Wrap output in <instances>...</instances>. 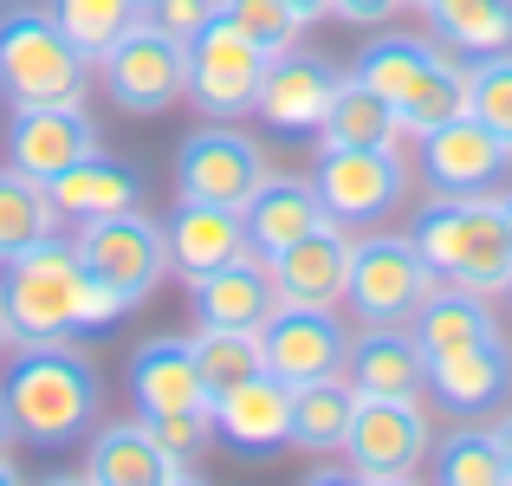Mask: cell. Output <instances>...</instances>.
<instances>
[{
    "label": "cell",
    "mask_w": 512,
    "mask_h": 486,
    "mask_svg": "<svg viewBox=\"0 0 512 486\" xmlns=\"http://www.w3.org/2000/svg\"><path fill=\"white\" fill-rule=\"evenodd\" d=\"M98 150V124H91L85 98H59V104H13L7 117V162L39 182H52L59 169H72L78 156Z\"/></svg>",
    "instance_id": "obj_16"
},
{
    "label": "cell",
    "mask_w": 512,
    "mask_h": 486,
    "mask_svg": "<svg viewBox=\"0 0 512 486\" xmlns=\"http://www.w3.org/2000/svg\"><path fill=\"white\" fill-rule=\"evenodd\" d=\"M467 117H480L512 143V46L467 65Z\"/></svg>",
    "instance_id": "obj_35"
},
{
    "label": "cell",
    "mask_w": 512,
    "mask_h": 486,
    "mask_svg": "<svg viewBox=\"0 0 512 486\" xmlns=\"http://www.w3.org/2000/svg\"><path fill=\"white\" fill-rule=\"evenodd\" d=\"M130 402H137V415H169V409H208V383H201L195 370V350H188V337H150V344L130 350Z\"/></svg>",
    "instance_id": "obj_24"
},
{
    "label": "cell",
    "mask_w": 512,
    "mask_h": 486,
    "mask_svg": "<svg viewBox=\"0 0 512 486\" xmlns=\"http://www.w3.org/2000/svg\"><path fill=\"white\" fill-rule=\"evenodd\" d=\"M428 389L448 415H487L506 402L512 389V350L506 337H480V344H461V350H441L428 357Z\"/></svg>",
    "instance_id": "obj_20"
},
{
    "label": "cell",
    "mask_w": 512,
    "mask_h": 486,
    "mask_svg": "<svg viewBox=\"0 0 512 486\" xmlns=\"http://www.w3.org/2000/svg\"><path fill=\"white\" fill-rule=\"evenodd\" d=\"M46 195H52V214H59L65 227H78V221H98V214L137 208V195H143V169H137V162H124V156L91 150V156H78L72 169L52 175Z\"/></svg>",
    "instance_id": "obj_25"
},
{
    "label": "cell",
    "mask_w": 512,
    "mask_h": 486,
    "mask_svg": "<svg viewBox=\"0 0 512 486\" xmlns=\"http://www.w3.org/2000/svg\"><path fill=\"white\" fill-rule=\"evenodd\" d=\"M396 137H402L396 104H389L383 91H370L357 72L338 78L331 111H325V124H318V143H325V150H363V143H396Z\"/></svg>",
    "instance_id": "obj_29"
},
{
    "label": "cell",
    "mask_w": 512,
    "mask_h": 486,
    "mask_svg": "<svg viewBox=\"0 0 512 486\" xmlns=\"http://www.w3.org/2000/svg\"><path fill=\"white\" fill-rule=\"evenodd\" d=\"M409 240L428 260V273L448 279V286H474V292L512 286V227L493 195H435L409 221Z\"/></svg>",
    "instance_id": "obj_3"
},
{
    "label": "cell",
    "mask_w": 512,
    "mask_h": 486,
    "mask_svg": "<svg viewBox=\"0 0 512 486\" xmlns=\"http://www.w3.org/2000/svg\"><path fill=\"white\" fill-rule=\"evenodd\" d=\"M208 415H214L221 448L247 454V461H266V454L292 448V383H279L273 370L221 389V396L208 402Z\"/></svg>",
    "instance_id": "obj_17"
},
{
    "label": "cell",
    "mask_w": 512,
    "mask_h": 486,
    "mask_svg": "<svg viewBox=\"0 0 512 486\" xmlns=\"http://www.w3.org/2000/svg\"><path fill=\"white\" fill-rule=\"evenodd\" d=\"M428 448H435V428H428L422 396H357L350 435L338 454H344L350 480L396 486V480H415L428 467Z\"/></svg>",
    "instance_id": "obj_6"
},
{
    "label": "cell",
    "mask_w": 512,
    "mask_h": 486,
    "mask_svg": "<svg viewBox=\"0 0 512 486\" xmlns=\"http://www.w3.org/2000/svg\"><path fill=\"white\" fill-rule=\"evenodd\" d=\"M428 33L441 52L461 59H487L512 46V0H428Z\"/></svg>",
    "instance_id": "obj_28"
},
{
    "label": "cell",
    "mask_w": 512,
    "mask_h": 486,
    "mask_svg": "<svg viewBox=\"0 0 512 486\" xmlns=\"http://www.w3.org/2000/svg\"><path fill=\"white\" fill-rule=\"evenodd\" d=\"M344 376L357 383V396H422L428 350L409 324H363V337H350Z\"/></svg>",
    "instance_id": "obj_22"
},
{
    "label": "cell",
    "mask_w": 512,
    "mask_h": 486,
    "mask_svg": "<svg viewBox=\"0 0 512 486\" xmlns=\"http://www.w3.org/2000/svg\"><path fill=\"white\" fill-rule=\"evenodd\" d=\"M143 422H150V435L163 441L175 461H195V454L214 441V415L208 409H169V415H143Z\"/></svg>",
    "instance_id": "obj_37"
},
{
    "label": "cell",
    "mask_w": 512,
    "mask_h": 486,
    "mask_svg": "<svg viewBox=\"0 0 512 486\" xmlns=\"http://www.w3.org/2000/svg\"><path fill=\"white\" fill-rule=\"evenodd\" d=\"M7 480H20V467H13V461H7V448H0V486H7Z\"/></svg>",
    "instance_id": "obj_43"
},
{
    "label": "cell",
    "mask_w": 512,
    "mask_h": 486,
    "mask_svg": "<svg viewBox=\"0 0 512 486\" xmlns=\"http://www.w3.org/2000/svg\"><path fill=\"white\" fill-rule=\"evenodd\" d=\"M500 214H506V227H512V188H506V195H500Z\"/></svg>",
    "instance_id": "obj_45"
},
{
    "label": "cell",
    "mask_w": 512,
    "mask_h": 486,
    "mask_svg": "<svg viewBox=\"0 0 512 486\" xmlns=\"http://www.w3.org/2000/svg\"><path fill=\"white\" fill-rule=\"evenodd\" d=\"M493 448H500V461H506V480H512V409L500 415V428H493Z\"/></svg>",
    "instance_id": "obj_41"
},
{
    "label": "cell",
    "mask_w": 512,
    "mask_h": 486,
    "mask_svg": "<svg viewBox=\"0 0 512 486\" xmlns=\"http://www.w3.org/2000/svg\"><path fill=\"white\" fill-rule=\"evenodd\" d=\"M506 292H512V286H506Z\"/></svg>",
    "instance_id": "obj_47"
},
{
    "label": "cell",
    "mask_w": 512,
    "mask_h": 486,
    "mask_svg": "<svg viewBox=\"0 0 512 486\" xmlns=\"http://www.w3.org/2000/svg\"><path fill=\"white\" fill-rule=\"evenodd\" d=\"M240 214H247V247L260 253V260L286 253L292 240H305L312 227L331 221L312 182H299V175H273V169H266V182L253 188V201H247Z\"/></svg>",
    "instance_id": "obj_26"
},
{
    "label": "cell",
    "mask_w": 512,
    "mask_h": 486,
    "mask_svg": "<svg viewBox=\"0 0 512 486\" xmlns=\"http://www.w3.org/2000/svg\"><path fill=\"white\" fill-rule=\"evenodd\" d=\"M292 13H299V26H312V20H331L338 13V0H286Z\"/></svg>",
    "instance_id": "obj_40"
},
{
    "label": "cell",
    "mask_w": 512,
    "mask_h": 486,
    "mask_svg": "<svg viewBox=\"0 0 512 486\" xmlns=\"http://www.w3.org/2000/svg\"><path fill=\"white\" fill-rule=\"evenodd\" d=\"M512 143L500 130H487L480 117H448V124L422 130V175L435 195H493V182H506Z\"/></svg>",
    "instance_id": "obj_12"
},
{
    "label": "cell",
    "mask_w": 512,
    "mask_h": 486,
    "mask_svg": "<svg viewBox=\"0 0 512 486\" xmlns=\"http://www.w3.org/2000/svg\"><path fill=\"white\" fill-rule=\"evenodd\" d=\"M13 344H20V337H13V324H7V305H0V357H7Z\"/></svg>",
    "instance_id": "obj_42"
},
{
    "label": "cell",
    "mask_w": 512,
    "mask_h": 486,
    "mask_svg": "<svg viewBox=\"0 0 512 486\" xmlns=\"http://www.w3.org/2000/svg\"><path fill=\"white\" fill-rule=\"evenodd\" d=\"M409 331L422 337L428 357H441V350H461V344H480V337H493L500 324H493V312H487V292L435 279V292H428L422 312L409 318Z\"/></svg>",
    "instance_id": "obj_27"
},
{
    "label": "cell",
    "mask_w": 512,
    "mask_h": 486,
    "mask_svg": "<svg viewBox=\"0 0 512 486\" xmlns=\"http://www.w3.org/2000/svg\"><path fill=\"white\" fill-rule=\"evenodd\" d=\"M188 305H195V324L260 331V324L279 312L273 266H266L260 253H240V260H227V266H208V273L188 279Z\"/></svg>",
    "instance_id": "obj_19"
},
{
    "label": "cell",
    "mask_w": 512,
    "mask_h": 486,
    "mask_svg": "<svg viewBox=\"0 0 512 486\" xmlns=\"http://www.w3.org/2000/svg\"><path fill=\"white\" fill-rule=\"evenodd\" d=\"M104 72V91H111L117 111H137V117H156L169 111L175 98H188V46L169 39L163 26L137 20L111 52L98 59Z\"/></svg>",
    "instance_id": "obj_11"
},
{
    "label": "cell",
    "mask_w": 512,
    "mask_h": 486,
    "mask_svg": "<svg viewBox=\"0 0 512 486\" xmlns=\"http://www.w3.org/2000/svg\"><path fill=\"white\" fill-rule=\"evenodd\" d=\"M350 409H357V383L338 376H318V383L292 389V448L305 454H338L350 435Z\"/></svg>",
    "instance_id": "obj_30"
},
{
    "label": "cell",
    "mask_w": 512,
    "mask_h": 486,
    "mask_svg": "<svg viewBox=\"0 0 512 486\" xmlns=\"http://www.w3.org/2000/svg\"><path fill=\"white\" fill-rule=\"evenodd\" d=\"M428 292H435V273L409 234H363L350 247L344 305L357 312V324H409Z\"/></svg>",
    "instance_id": "obj_8"
},
{
    "label": "cell",
    "mask_w": 512,
    "mask_h": 486,
    "mask_svg": "<svg viewBox=\"0 0 512 486\" xmlns=\"http://www.w3.org/2000/svg\"><path fill=\"white\" fill-rule=\"evenodd\" d=\"M318 201L338 227H376L409 195V162L396 143H363V150H325L312 175Z\"/></svg>",
    "instance_id": "obj_10"
},
{
    "label": "cell",
    "mask_w": 512,
    "mask_h": 486,
    "mask_svg": "<svg viewBox=\"0 0 512 486\" xmlns=\"http://www.w3.org/2000/svg\"><path fill=\"white\" fill-rule=\"evenodd\" d=\"M260 357L279 383H318V376H338L350 357V331L338 324V312L325 305H279L260 324Z\"/></svg>",
    "instance_id": "obj_13"
},
{
    "label": "cell",
    "mask_w": 512,
    "mask_h": 486,
    "mask_svg": "<svg viewBox=\"0 0 512 486\" xmlns=\"http://www.w3.org/2000/svg\"><path fill=\"white\" fill-rule=\"evenodd\" d=\"M78 260L98 286H111L124 305H143L156 292L169 266V240H163V221H150L143 208H117V214H98V221H78L72 234Z\"/></svg>",
    "instance_id": "obj_7"
},
{
    "label": "cell",
    "mask_w": 512,
    "mask_h": 486,
    "mask_svg": "<svg viewBox=\"0 0 512 486\" xmlns=\"http://www.w3.org/2000/svg\"><path fill=\"white\" fill-rule=\"evenodd\" d=\"M396 7H402V0H338V13H344L350 26H383Z\"/></svg>",
    "instance_id": "obj_39"
},
{
    "label": "cell",
    "mask_w": 512,
    "mask_h": 486,
    "mask_svg": "<svg viewBox=\"0 0 512 486\" xmlns=\"http://www.w3.org/2000/svg\"><path fill=\"white\" fill-rule=\"evenodd\" d=\"M266 59H273V52L253 46L234 20L214 13V20L188 39V98H195V111L208 117V124H234V117H247L253 98H260Z\"/></svg>",
    "instance_id": "obj_9"
},
{
    "label": "cell",
    "mask_w": 512,
    "mask_h": 486,
    "mask_svg": "<svg viewBox=\"0 0 512 486\" xmlns=\"http://www.w3.org/2000/svg\"><path fill=\"white\" fill-rule=\"evenodd\" d=\"M46 13L65 26V39H72L85 59H104V52L143 20V0H46Z\"/></svg>",
    "instance_id": "obj_32"
},
{
    "label": "cell",
    "mask_w": 512,
    "mask_h": 486,
    "mask_svg": "<svg viewBox=\"0 0 512 486\" xmlns=\"http://www.w3.org/2000/svg\"><path fill=\"white\" fill-rule=\"evenodd\" d=\"M13 441V422H7V402H0V448Z\"/></svg>",
    "instance_id": "obj_44"
},
{
    "label": "cell",
    "mask_w": 512,
    "mask_h": 486,
    "mask_svg": "<svg viewBox=\"0 0 512 486\" xmlns=\"http://www.w3.org/2000/svg\"><path fill=\"white\" fill-rule=\"evenodd\" d=\"M402 7H428V0H402Z\"/></svg>",
    "instance_id": "obj_46"
},
{
    "label": "cell",
    "mask_w": 512,
    "mask_h": 486,
    "mask_svg": "<svg viewBox=\"0 0 512 486\" xmlns=\"http://www.w3.org/2000/svg\"><path fill=\"white\" fill-rule=\"evenodd\" d=\"M214 7H221V20H234L240 33L266 52L299 46V13H292L286 0H214Z\"/></svg>",
    "instance_id": "obj_36"
},
{
    "label": "cell",
    "mask_w": 512,
    "mask_h": 486,
    "mask_svg": "<svg viewBox=\"0 0 512 486\" xmlns=\"http://www.w3.org/2000/svg\"><path fill=\"white\" fill-rule=\"evenodd\" d=\"M52 234H59V214H52L46 182L13 169V162H0V266L20 260L26 247H39Z\"/></svg>",
    "instance_id": "obj_31"
},
{
    "label": "cell",
    "mask_w": 512,
    "mask_h": 486,
    "mask_svg": "<svg viewBox=\"0 0 512 486\" xmlns=\"http://www.w3.org/2000/svg\"><path fill=\"white\" fill-rule=\"evenodd\" d=\"M338 65L318 59V52H273L266 59V78H260V98H253V117H260L266 130H279V137H318V124H325L331 111V91H338Z\"/></svg>",
    "instance_id": "obj_15"
},
{
    "label": "cell",
    "mask_w": 512,
    "mask_h": 486,
    "mask_svg": "<svg viewBox=\"0 0 512 486\" xmlns=\"http://www.w3.org/2000/svg\"><path fill=\"white\" fill-rule=\"evenodd\" d=\"M350 247H357V234H344L338 221H325L305 240H292L286 253H273L266 266H273L279 305H325V312H338L344 286H350Z\"/></svg>",
    "instance_id": "obj_18"
},
{
    "label": "cell",
    "mask_w": 512,
    "mask_h": 486,
    "mask_svg": "<svg viewBox=\"0 0 512 486\" xmlns=\"http://www.w3.org/2000/svg\"><path fill=\"white\" fill-rule=\"evenodd\" d=\"M78 474L98 480V486H163V480H195V467L175 461L163 441L150 435V422L137 415V422H104L91 435V454Z\"/></svg>",
    "instance_id": "obj_21"
},
{
    "label": "cell",
    "mask_w": 512,
    "mask_h": 486,
    "mask_svg": "<svg viewBox=\"0 0 512 486\" xmlns=\"http://www.w3.org/2000/svg\"><path fill=\"white\" fill-rule=\"evenodd\" d=\"M350 72L370 91H383L402 117V137H422V130L448 124L467 111V65H454L435 39H409V33H383L357 52Z\"/></svg>",
    "instance_id": "obj_4"
},
{
    "label": "cell",
    "mask_w": 512,
    "mask_h": 486,
    "mask_svg": "<svg viewBox=\"0 0 512 486\" xmlns=\"http://www.w3.org/2000/svg\"><path fill=\"white\" fill-rule=\"evenodd\" d=\"M188 350H195V370L201 383H208V396H221V389L247 383V376L266 370L260 357V331H227V324H201L195 337H188Z\"/></svg>",
    "instance_id": "obj_33"
},
{
    "label": "cell",
    "mask_w": 512,
    "mask_h": 486,
    "mask_svg": "<svg viewBox=\"0 0 512 486\" xmlns=\"http://www.w3.org/2000/svg\"><path fill=\"white\" fill-rule=\"evenodd\" d=\"M0 91L13 104H59L91 91V59L46 7H0Z\"/></svg>",
    "instance_id": "obj_5"
},
{
    "label": "cell",
    "mask_w": 512,
    "mask_h": 486,
    "mask_svg": "<svg viewBox=\"0 0 512 486\" xmlns=\"http://www.w3.org/2000/svg\"><path fill=\"white\" fill-rule=\"evenodd\" d=\"M0 402H7V422L20 441L72 448L98 422V402H104L98 363L78 344H65V337H20L7 363V383H0Z\"/></svg>",
    "instance_id": "obj_1"
},
{
    "label": "cell",
    "mask_w": 512,
    "mask_h": 486,
    "mask_svg": "<svg viewBox=\"0 0 512 486\" xmlns=\"http://www.w3.org/2000/svg\"><path fill=\"white\" fill-rule=\"evenodd\" d=\"M214 13H221L214 0H143V20L163 26V33H169V39H182V46L214 20Z\"/></svg>",
    "instance_id": "obj_38"
},
{
    "label": "cell",
    "mask_w": 512,
    "mask_h": 486,
    "mask_svg": "<svg viewBox=\"0 0 512 486\" xmlns=\"http://www.w3.org/2000/svg\"><path fill=\"white\" fill-rule=\"evenodd\" d=\"M0 305H7L13 337H78V331H98V324L130 312L111 286H98V279L85 273L78 247L59 240V234L26 247L20 260H7Z\"/></svg>",
    "instance_id": "obj_2"
},
{
    "label": "cell",
    "mask_w": 512,
    "mask_h": 486,
    "mask_svg": "<svg viewBox=\"0 0 512 486\" xmlns=\"http://www.w3.org/2000/svg\"><path fill=\"white\" fill-rule=\"evenodd\" d=\"M428 474L441 486H506V461L493 448V428H454L428 448Z\"/></svg>",
    "instance_id": "obj_34"
},
{
    "label": "cell",
    "mask_w": 512,
    "mask_h": 486,
    "mask_svg": "<svg viewBox=\"0 0 512 486\" xmlns=\"http://www.w3.org/2000/svg\"><path fill=\"white\" fill-rule=\"evenodd\" d=\"M163 240H169V266L182 279L208 273V266H227L240 260L247 247V214L240 208H221V201H175V214L163 221Z\"/></svg>",
    "instance_id": "obj_23"
},
{
    "label": "cell",
    "mask_w": 512,
    "mask_h": 486,
    "mask_svg": "<svg viewBox=\"0 0 512 486\" xmlns=\"http://www.w3.org/2000/svg\"><path fill=\"white\" fill-rule=\"evenodd\" d=\"M266 182V156L240 130H195L175 150V195L188 201H221V208H247L253 188Z\"/></svg>",
    "instance_id": "obj_14"
}]
</instances>
